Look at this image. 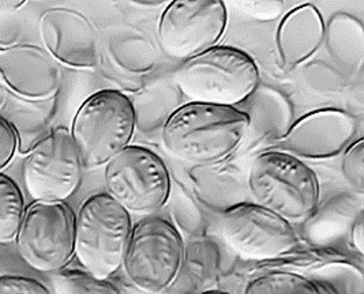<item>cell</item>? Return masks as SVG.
Instances as JSON below:
<instances>
[{"instance_id": "cell-2", "label": "cell", "mask_w": 364, "mask_h": 294, "mask_svg": "<svg viewBox=\"0 0 364 294\" xmlns=\"http://www.w3.org/2000/svg\"><path fill=\"white\" fill-rule=\"evenodd\" d=\"M247 185L254 203L291 225L313 217L321 200L314 170L298 156L280 150H269L254 158Z\"/></svg>"}, {"instance_id": "cell-10", "label": "cell", "mask_w": 364, "mask_h": 294, "mask_svg": "<svg viewBox=\"0 0 364 294\" xmlns=\"http://www.w3.org/2000/svg\"><path fill=\"white\" fill-rule=\"evenodd\" d=\"M23 181L33 200L66 202L82 181L83 166L70 131L50 130L26 154Z\"/></svg>"}, {"instance_id": "cell-9", "label": "cell", "mask_w": 364, "mask_h": 294, "mask_svg": "<svg viewBox=\"0 0 364 294\" xmlns=\"http://www.w3.org/2000/svg\"><path fill=\"white\" fill-rule=\"evenodd\" d=\"M227 23L228 13L223 1H171L159 19L157 38L166 56L186 62L217 47Z\"/></svg>"}, {"instance_id": "cell-15", "label": "cell", "mask_w": 364, "mask_h": 294, "mask_svg": "<svg viewBox=\"0 0 364 294\" xmlns=\"http://www.w3.org/2000/svg\"><path fill=\"white\" fill-rule=\"evenodd\" d=\"M325 34L322 16L311 4H303L282 19L277 36V50L284 67L307 60L319 48Z\"/></svg>"}, {"instance_id": "cell-17", "label": "cell", "mask_w": 364, "mask_h": 294, "mask_svg": "<svg viewBox=\"0 0 364 294\" xmlns=\"http://www.w3.org/2000/svg\"><path fill=\"white\" fill-rule=\"evenodd\" d=\"M52 101H26L11 94L7 98L0 116L16 132L21 154H28L50 132L48 119Z\"/></svg>"}, {"instance_id": "cell-20", "label": "cell", "mask_w": 364, "mask_h": 294, "mask_svg": "<svg viewBox=\"0 0 364 294\" xmlns=\"http://www.w3.org/2000/svg\"><path fill=\"white\" fill-rule=\"evenodd\" d=\"M341 175L348 185L358 194H364V139L359 138L344 150Z\"/></svg>"}, {"instance_id": "cell-11", "label": "cell", "mask_w": 364, "mask_h": 294, "mask_svg": "<svg viewBox=\"0 0 364 294\" xmlns=\"http://www.w3.org/2000/svg\"><path fill=\"white\" fill-rule=\"evenodd\" d=\"M218 230L224 243L242 258H279L299 243L294 227L257 203H237L221 212Z\"/></svg>"}, {"instance_id": "cell-8", "label": "cell", "mask_w": 364, "mask_h": 294, "mask_svg": "<svg viewBox=\"0 0 364 294\" xmlns=\"http://www.w3.org/2000/svg\"><path fill=\"white\" fill-rule=\"evenodd\" d=\"M19 258L38 273L65 270L75 256V214L66 202L31 203L18 230Z\"/></svg>"}, {"instance_id": "cell-23", "label": "cell", "mask_w": 364, "mask_h": 294, "mask_svg": "<svg viewBox=\"0 0 364 294\" xmlns=\"http://www.w3.org/2000/svg\"><path fill=\"white\" fill-rule=\"evenodd\" d=\"M235 6L242 7V10L245 13H247L250 16H255V18H261V14H264V19L279 16L282 11L284 3L282 1H242V3H236Z\"/></svg>"}, {"instance_id": "cell-22", "label": "cell", "mask_w": 364, "mask_h": 294, "mask_svg": "<svg viewBox=\"0 0 364 294\" xmlns=\"http://www.w3.org/2000/svg\"><path fill=\"white\" fill-rule=\"evenodd\" d=\"M18 151L16 132L11 126L0 116V172L13 161Z\"/></svg>"}, {"instance_id": "cell-13", "label": "cell", "mask_w": 364, "mask_h": 294, "mask_svg": "<svg viewBox=\"0 0 364 294\" xmlns=\"http://www.w3.org/2000/svg\"><path fill=\"white\" fill-rule=\"evenodd\" d=\"M38 28L44 49L59 65L90 68L96 63L95 31L81 13L63 7L46 10Z\"/></svg>"}, {"instance_id": "cell-4", "label": "cell", "mask_w": 364, "mask_h": 294, "mask_svg": "<svg viewBox=\"0 0 364 294\" xmlns=\"http://www.w3.org/2000/svg\"><path fill=\"white\" fill-rule=\"evenodd\" d=\"M132 214L112 196H89L75 215V256L83 270L105 281L120 270L133 230Z\"/></svg>"}, {"instance_id": "cell-12", "label": "cell", "mask_w": 364, "mask_h": 294, "mask_svg": "<svg viewBox=\"0 0 364 294\" xmlns=\"http://www.w3.org/2000/svg\"><path fill=\"white\" fill-rule=\"evenodd\" d=\"M0 81L14 97L50 101L60 90L62 70L46 49L14 44L0 48Z\"/></svg>"}, {"instance_id": "cell-1", "label": "cell", "mask_w": 364, "mask_h": 294, "mask_svg": "<svg viewBox=\"0 0 364 294\" xmlns=\"http://www.w3.org/2000/svg\"><path fill=\"white\" fill-rule=\"evenodd\" d=\"M249 127V114L235 107L188 102L166 119L161 142L181 161L210 166L239 148Z\"/></svg>"}, {"instance_id": "cell-27", "label": "cell", "mask_w": 364, "mask_h": 294, "mask_svg": "<svg viewBox=\"0 0 364 294\" xmlns=\"http://www.w3.org/2000/svg\"><path fill=\"white\" fill-rule=\"evenodd\" d=\"M199 294H230L227 293V292H221V290H217V289H209V290H205V292H202V293Z\"/></svg>"}, {"instance_id": "cell-24", "label": "cell", "mask_w": 364, "mask_h": 294, "mask_svg": "<svg viewBox=\"0 0 364 294\" xmlns=\"http://www.w3.org/2000/svg\"><path fill=\"white\" fill-rule=\"evenodd\" d=\"M364 224H363V212H360L356 219L352 224V243L353 246L363 254L364 249Z\"/></svg>"}, {"instance_id": "cell-5", "label": "cell", "mask_w": 364, "mask_h": 294, "mask_svg": "<svg viewBox=\"0 0 364 294\" xmlns=\"http://www.w3.org/2000/svg\"><path fill=\"white\" fill-rule=\"evenodd\" d=\"M136 126L132 99L116 90H101L87 98L74 116L70 135L83 170H93L130 146Z\"/></svg>"}, {"instance_id": "cell-7", "label": "cell", "mask_w": 364, "mask_h": 294, "mask_svg": "<svg viewBox=\"0 0 364 294\" xmlns=\"http://www.w3.org/2000/svg\"><path fill=\"white\" fill-rule=\"evenodd\" d=\"M107 194L130 214L153 215L171 194V175L164 161L149 148H123L104 166Z\"/></svg>"}, {"instance_id": "cell-21", "label": "cell", "mask_w": 364, "mask_h": 294, "mask_svg": "<svg viewBox=\"0 0 364 294\" xmlns=\"http://www.w3.org/2000/svg\"><path fill=\"white\" fill-rule=\"evenodd\" d=\"M0 294H52L50 289L33 278L1 276Z\"/></svg>"}, {"instance_id": "cell-19", "label": "cell", "mask_w": 364, "mask_h": 294, "mask_svg": "<svg viewBox=\"0 0 364 294\" xmlns=\"http://www.w3.org/2000/svg\"><path fill=\"white\" fill-rule=\"evenodd\" d=\"M242 294H322L311 279L289 271H270L249 281Z\"/></svg>"}, {"instance_id": "cell-25", "label": "cell", "mask_w": 364, "mask_h": 294, "mask_svg": "<svg viewBox=\"0 0 364 294\" xmlns=\"http://www.w3.org/2000/svg\"><path fill=\"white\" fill-rule=\"evenodd\" d=\"M26 4V0H0V16H11Z\"/></svg>"}, {"instance_id": "cell-6", "label": "cell", "mask_w": 364, "mask_h": 294, "mask_svg": "<svg viewBox=\"0 0 364 294\" xmlns=\"http://www.w3.org/2000/svg\"><path fill=\"white\" fill-rule=\"evenodd\" d=\"M183 251L178 229L164 217L146 215L133 227L120 268L139 292L166 293L179 273Z\"/></svg>"}, {"instance_id": "cell-18", "label": "cell", "mask_w": 364, "mask_h": 294, "mask_svg": "<svg viewBox=\"0 0 364 294\" xmlns=\"http://www.w3.org/2000/svg\"><path fill=\"white\" fill-rule=\"evenodd\" d=\"M25 210V199L17 183L0 172V244L16 241Z\"/></svg>"}, {"instance_id": "cell-3", "label": "cell", "mask_w": 364, "mask_h": 294, "mask_svg": "<svg viewBox=\"0 0 364 294\" xmlns=\"http://www.w3.org/2000/svg\"><path fill=\"white\" fill-rule=\"evenodd\" d=\"M172 80L190 102L235 107L257 89L259 70L247 52L217 45L183 62Z\"/></svg>"}, {"instance_id": "cell-14", "label": "cell", "mask_w": 364, "mask_h": 294, "mask_svg": "<svg viewBox=\"0 0 364 294\" xmlns=\"http://www.w3.org/2000/svg\"><path fill=\"white\" fill-rule=\"evenodd\" d=\"M355 134V119L340 109H318L301 117L284 136L287 146H294L313 154H325L350 145Z\"/></svg>"}, {"instance_id": "cell-26", "label": "cell", "mask_w": 364, "mask_h": 294, "mask_svg": "<svg viewBox=\"0 0 364 294\" xmlns=\"http://www.w3.org/2000/svg\"><path fill=\"white\" fill-rule=\"evenodd\" d=\"M9 96H10V93L6 90L4 85H3L1 81H0V111H1V108L4 107V104H6V101H7Z\"/></svg>"}, {"instance_id": "cell-16", "label": "cell", "mask_w": 364, "mask_h": 294, "mask_svg": "<svg viewBox=\"0 0 364 294\" xmlns=\"http://www.w3.org/2000/svg\"><path fill=\"white\" fill-rule=\"evenodd\" d=\"M220 271V251L208 239H197L184 245L179 273L168 292L199 294L213 289Z\"/></svg>"}]
</instances>
